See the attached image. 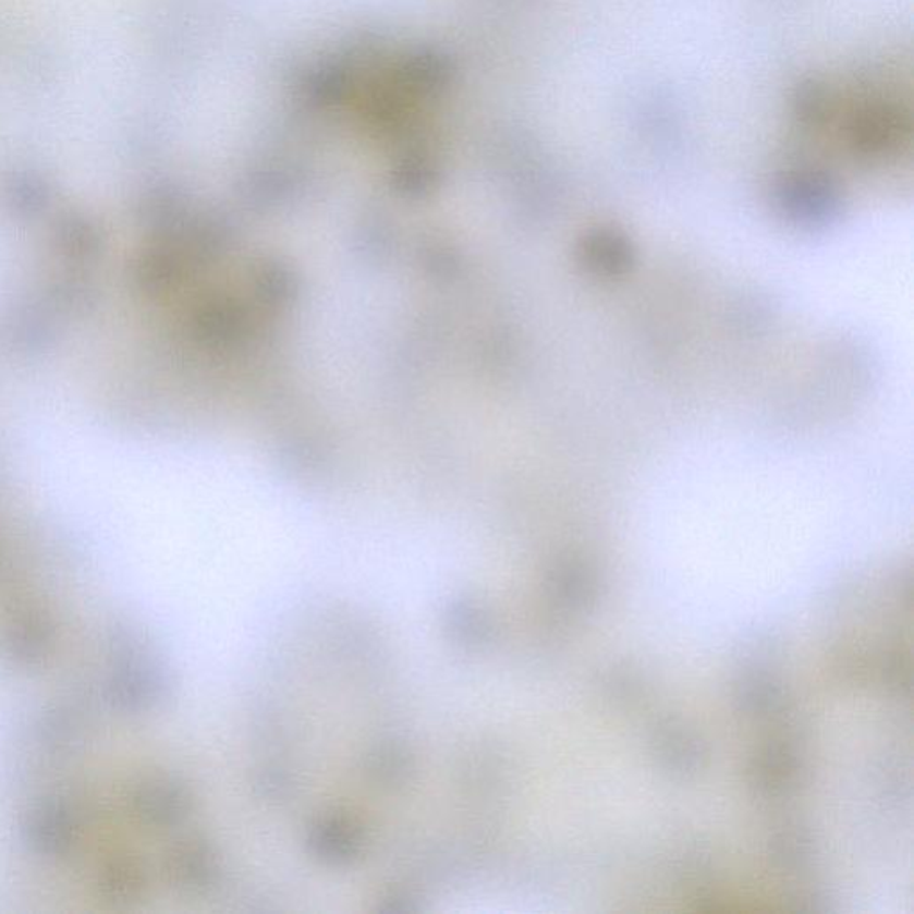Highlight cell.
Returning a JSON list of instances; mask_svg holds the SVG:
<instances>
[{
  "label": "cell",
  "mask_w": 914,
  "mask_h": 914,
  "mask_svg": "<svg viewBox=\"0 0 914 914\" xmlns=\"http://www.w3.org/2000/svg\"><path fill=\"white\" fill-rule=\"evenodd\" d=\"M779 204L796 222H826L838 209V192L827 175L818 172L791 173L777 190Z\"/></svg>",
  "instance_id": "cell-1"
},
{
  "label": "cell",
  "mask_w": 914,
  "mask_h": 914,
  "mask_svg": "<svg viewBox=\"0 0 914 914\" xmlns=\"http://www.w3.org/2000/svg\"><path fill=\"white\" fill-rule=\"evenodd\" d=\"M910 120L897 106H866L855 114L849 129V139L855 153L868 158H882L904 142Z\"/></svg>",
  "instance_id": "cell-2"
},
{
  "label": "cell",
  "mask_w": 914,
  "mask_h": 914,
  "mask_svg": "<svg viewBox=\"0 0 914 914\" xmlns=\"http://www.w3.org/2000/svg\"><path fill=\"white\" fill-rule=\"evenodd\" d=\"M586 256L592 267L606 273L622 272L631 263V248L622 236L598 233L586 243Z\"/></svg>",
  "instance_id": "cell-3"
},
{
  "label": "cell",
  "mask_w": 914,
  "mask_h": 914,
  "mask_svg": "<svg viewBox=\"0 0 914 914\" xmlns=\"http://www.w3.org/2000/svg\"><path fill=\"white\" fill-rule=\"evenodd\" d=\"M795 114L802 124L820 125L826 122L830 113V95L826 86L818 81H804L796 88L795 100H793Z\"/></svg>",
  "instance_id": "cell-4"
}]
</instances>
